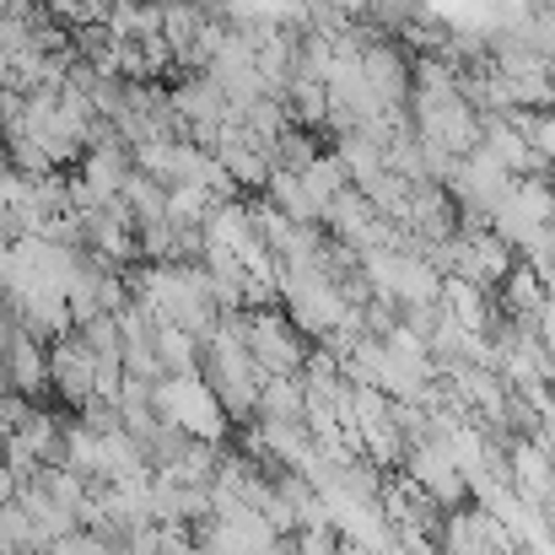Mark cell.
I'll use <instances>...</instances> for the list:
<instances>
[{
	"instance_id": "1",
	"label": "cell",
	"mask_w": 555,
	"mask_h": 555,
	"mask_svg": "<svg viewBox=\"0 0 555 555\" xmlns=\"http://www.w3.org/2000/svg\"><path fill=\"white\" fill-rule=\"evenodd\" d=\"M152 410H157L163 426L184 431L194 442H216V448H221V437H227V426H232L227 404L210 393V383H205L199 372L157 377V383H152Z\"/></svg>"
},
{
	"instance_id": "2",
	"label": "cell",
	"mask_w": 555,
	"mask_h": 555,
	"mask_svg": "<svg viewBox=\"0 0 555 555\" xmlns=\"http://www.w3.org/2000/svg\"><path fill=\"white\" fill-rule=\"evenodd\" d=\"M0 357H5V377H11L16 393H27L38 404L54 393V367H49V346L43 340H33L27 330H11V340L0 346Z\"/></svg>"
},
{
	"instance_id": "3",
	"label": "cell",
	"mask_w": 555,
	"mask_h": 555,
	"mask_svg": "<svg viewBox=\"0 0 555 555\" xmlns=\"http://www.w3.org/2000/svg\"><path fill=\"white\" fill-rule=\"evenodd\" d=\"M108 38H114V43L163 38V5H152V0H114V11H108Z\"/></svg>"
},
{
	"instance_id": "4",
	"label": "cell",
	"mask_w": 555,
	"mask_h": 555,
	"mask_svg": "<svg viewBox=\"0 0 555 555\" xmlns=\"http://www.w3.org/2000/svg\"><path fill=\"white\" fill-rule=\"evenodd\" d=\"M529 141H534V152H540V157L555 168V108L534 114V135H529Z\"/></svg>"
},
{
	"instance_id": "5",
	"label": "cell",
	"mask_w": 555,
	"mask_h": 555,
	"mask_svg": "<svg viewBox=\"0 0 555 555\" xmlns=\"http://www.w3.org/2000/svg\"><path fill=\"white\" fill-rule=\"evenodd\" d=\"M22 496V480H16V469L5 464V453H0V507H11Z\"/></svg>"
},
{
	"instance_id": "6",
	"label": "cell",
	"mask_w": 555,
	"mask_h": 555,
	"mask_svg": "<svg viewBox=\"0 0 555 555\" xmlns=\"http://www.w3.org/2000/svg\"><path fill=\"white\" fill-rule=\"evenodd\" d=\"M152 5H163V0H152Z\"/></svg>"
}]
</instances>
